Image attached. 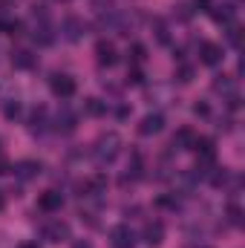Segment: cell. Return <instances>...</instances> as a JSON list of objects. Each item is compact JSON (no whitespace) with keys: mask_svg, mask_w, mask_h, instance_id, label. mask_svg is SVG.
<instances>
[{"mask_svg":"<svg viewBox=\"0 0 245 248\" xmlns=\"http://www.w3.org/2000/svg\"><path fill=\"white\" fill-rule=\"evenodd\" d=\"M38 63V55H32L29 49H15L12 52V66L15 69H35Z\"/></svg>","mask_w":245,"mask_h":248,"instance_id":"5bb4252c","label":"cell"},{"mask_svg":"<svg viewBox=\"0 0 245 248\" xmlns=\"http://www.w3.org/2000/svg\"><path fill=\"white\" fill-rule=\"evenodd\" d=\"M6 208V196H3V190H0V211Z\"/></svg>","mask_w":245,"mask_h":248,"instance_id":"1f68e13d","label":"cell"},{"mask_svg":"<svg viewBox=\"0 0 245 248\" xmlns=\"http://www.w3.org/2000/svg\"><path fill=\"white\" fill-rule=\"evenodd\" d=\"M193 6H196L199 12H208V9H211V0H193Z\"/></svg>","mask_w":245,"mask_h":248,"instance_id":"f1b7e54d","label":"cell"},{"mask_svg":"<svg viewBox=\"0 0 245 248\" xmlns=\"http://www.w3.org/2000/svg\"><path fill=\"white\" fill-rule=\"evenodd\" d=\"M17 248H38V243H20Z\"/></svg>","mask_w":245,"mask_h":248,"instance_id":"4dcf8cb0","label":"cell"},{"mask_svg":"<svg viewBox=\"0 0 245 248\" xmlns=\"http://www.w3.org/2000/svg\"><path fill=\"white\" fill-rule=\"evenodd\" d=\"M141 240H144L147 248H159L165 243V222L162 219H150L144 225V231H141Z\"/></svg>","mask_w":245,"mask_h":248,"instance_id":"52a82bcc","label":"cell"},{"mask_svg":"<svg viewBox=\"0 0 245 248\" xmlns=\"http://www.w3.org/2000/svg\"><path fill=\"white\" fill-rule=\"evenodd\" d=\"M222 46L219 44H214V41H202L199 44V61L205 63V66H216V63L222 61Z\"/></svg>","mask_w":245,"mask_h":248,"instance_id":"8fae6325","label":"cell"},{"mask_svg":"<svg viewBox=\"0 0 245 248\" xmlns=\"http://www.w3.org/2000/svg\"><path fill=\"white\" fill-rule=\"evenodd\" d=\"M208 15H211L214 23H219V26H231L234 17H237V9H234V3H211Z\"/></svg>","mask_w":245,"mask_h":248,"instance_id":"ba28073f","label":"cell"},{"mask_svg":"<svg viewBox=\"0 0 245 248\" xmlns=\"http://www.w3.org/2000/svg\"><path fill=\"white\" fill-rule=\"evenodd\" d=\"M72 248H92V246H90V243H75Z\"/></svg>","mask_w":245,"mask_h":248,"instance_id":"d6a6232c","label":"cell"},{"mask_svg":"<svg viewBox=\"0 0 245 248\" xmlns=\"http://www.w3.org/2000/svg\"><path fill=\"white\" fill-rule=\"evenodd\" d=\"M52 124H55V130H58V133L69 136V133H75V127H78V116H75L69 107H63L61 113L55 116V122H52Z\"/></svg>","mask_w":245,"mask_h":248,"instance_id":"4fadbf2b","label":"cell"},{"mask_svg":"<svg viewBox=\"0 0 245 248\" xmlns=\"http://www.w3.org/2000/svg\"><path fill=\"white\" fill-rule=\"evenodd\" d=\"M61 35L63 41H69V44H78L84 35H87V23L78 17V15H66L61 23Z\"/></svg>","mask_w":245,"mask_h":248,"instance_id":"277c9868","label":"cell"},{"mask_svg":"<svg viewBox=\"0 0 245 248\" xmlns=\"http://www.w3.org/2000/svg\"><path fill=\"white\" fill-rule=\"evenodd\" d=\"M193 113H196V116H208V104H196Z\"/></svg>","mask_w":245,"mask_h":248,"instance_id":"f546056e","label":"cell"},{"mask_svg":"<svg viewBox=\"0 0 245 248\" xmlns=\"http://www.w3.org/2000/svg\"><path fill=\"white\" fill-rule=\"evenodd\" d=\"M176 78H179L182 84H187V81L193 78V69H190V66H179V72H176Z\"/></svg>","mask_w":245,"mask_h":248,"instance_id":"484cf974","label":"cell"},{"mask_svg":"<svg viewBox=\"0 0 245 248\" xmlns=\"http://www.w3.org/2000/svg\"><path fill=\"white\" fill-rule=\"evenodd\" d=\"M130 61L133 63H144L147 61V49H144V44H133V46H130Z\"/></svg>","mask_w":245,"mask_h":248,"instance_id":"44dd1931","label":"cell"},{"mask_svg":"<svg viewBox=\"0 0 245 248\" xmlns=\"http://www.w3.org/2000/svg\"><path fill=\"white\" fill-rule=\"evenodd\" d=\"M49 90H52V95L55 98H72L75 95V90H78V84H75V78L72 75H66V72H55L52 78H49Z\"/></svg>","mask_w":245,"mask_h":248,"instance_id":"3957f363","label":"cell"},{"mask_svg":"<svg viewBox=\"0 0 245 248\" xmlns=\"http://www.w3.org/2000/svg\"><path fill=\"white\" fill-rule=\"evenodd\" d=\"M165 130V116L162 113H147L141 122H138V133L141 136H159Z\"/></svg>","mask_w":245,"mask_h":248,"instance_id":"7c38bea8","label":"cell"},{"mask_svg":"<svg viewBox=\"0 0 245 248\" xmlns=\"http://www.w3.org/2000/svg\"><path fill=\"white\" fill-rule=\"evenodd\" d=\"M6 173H12V162L6 159V153H3V147H0V176H6Z\"/></svg>","mask_w":245,"mask_h":248,"instance_id":"d4e9b609","label":"cell"},{"mask_svg":"<svg viewBox=\"0 0 245 248\" xmlns=\"http://www.w3.org/2000/svg\"><path fill=\"white\" fill-rule=\"evenodd\" d=\"M38 208H41L44 214H58L63 208V193L61 190H44V193L38 196Z\"/></svg>","mask_w":245,"mask_h":248,"instance_id":"30bf717a","label":"cell"},{"mask_svg":"<svg viewBox=\"0 0 245 248\" xmlns=\"http://www.w3.org/2000/svg\"><path fill=\"white\" fill-rule=\"evenodd\" d=\"M41 170H44V165H41V162H35V159H20V162H15V165H12V173H15L17 179H23V182L38 179V176H41Z\"/></svg>","mask_w":245,"mask_h":248,"instance_id":"9c48e42d","label":"cell"},{"mask_svg":"<svg viewBox=\"0 0 245 248\" xmlns=\"http://www.w3.org/2000/svg\"><path fill=\"white\" fill-rule=\"evenodd\" d=\"M41 237L46 243H66V240H72V228L66 219H49V222H44Z\"/></svg>","mask_w":245,"mask_h":248,"instance_id":"7a4b0ae2","label":"cell"},{"mask_svg":"<svg viewBox=\"0 0 245 248\" xmlns=\"http://www.w3.org/2000/svg\"><path fill=\"white\" fill-rule=\"evenodd\" d=\"M35 41H38L41 46H49V44L55 41V32H52V23H49V20H38V23H35Z\"/></svg>","mask_w":245,"mask_h":248,"instance_id":"9a60e30c","label":"cell"},{"mask_svg":"<svg viewBox=\"0 0 245 248\" xmlns=\"http://www.w3.org/2000/svg\"><path fill=\"white\" fill-rule=\"evenodd\" d=\"M3 113H6V119H17V116H20V104H17V101H9V104L3 107Z\"/></svg>","mask_w":245,"mask_h":248,"instance_id":"603a6c76","label":"cell"},{"mask_svg":"<svg viewBox=\"0 0 245 248\" xmlns=\"http://www.w3.org/2000/svg\"><path fill=\"white\" fill-rule=\"evenodd\" d=\"M55 3H69V0H55Z\"/></svg>","mask_w":245,"mask_h":248,"instance_id":"836d02e7","label":"cell"},{"mask_svg":"<svg viewBox=\"0 0 245 248\" xmlns=\"http://www.w3.org/2000/svg\"><path fill=\"white\" fill-rule=\"evenodd\" d=\"M95 61H98V66H116V63H119V49H116V44L107 41V38H101V41L95 44Z\"/></svg>","mask_w":245,"mask_h":248,"instance_id":"8992f818","label":"cell"},{"mask_svg":"<svg viewBox=\"0 0 245 248\" xmlns=\"http://www.w3.org/2000/svg\"><path fill=\"white\" fill-rule=\"evenodd\" d=\"M110 246L113 248H136V231L122 222V225H113L110 228Z\"/></svg>","mask_w":245,"mask_h":248,"instance_id":"5b68a950","label":"cell"},{"mask_svg":"<svg viewBox=\"0 0 245 248\" xmlns=\"http://www.w3.org/2000/svg\"><path fill=\"white\" fill-rule=\"evenodd\" d=\"M122 136L119 133H101L98 139H95V144H92V159H95V165L98 168H107V165H113L116 159H119V153H122Z\"/></svg>","mask_w":245,"mask_h":248,"instance_id":"6da1fadb","label":"cell"},{"mask_svg":"<svg viewBox=\"0 0 245 248\" xmlns=\"http://www.w3.org/2000/svg\"><path fill=\"white\" fill-rule=\"evenodd\" d=\"M228 41H231L234 46H240V26H234V23H231V29H228Z\"/></svg>","mask_w":245,"mask_h":248,"instance_id":"4316f807","label":"cell"},{"mask_svg":"<svg viewBox=\"0 0 245 248\" xmlns=\"http://www.w3.org/2000/svg\"><path fill=\"white\" fill-rule=\"evenodd\" d=\"M228 219H231V225L240 228V225H243V211H240L237 205H231V208H228Z\"/></svg>","mask_w":245,"mask_h":248,"instance_id":"7402d4cb","label":"cell"},{"mask_svg":"<svg viewBox=\"0 0 245 248\" xmlns=\"http://www.w3.org/2000/svg\"><path fill=\"white\" fill-rule=\"evenodd\" d=\"M84 113H87V116H95V119H98V116H107V104H104L101 98H87V101H84Z\"/></svg>","mask_w":245,"mask_h":248,"instance_id":"ac0fdd59","label":"cell"},{"mask_svg":"<svg viewBox=\"0 0 245 248\" xmlns=\"http://www.w3.org/2000/svg\"><path fill=\"white\" fill-rule=\"evenodd\" d=\"M0 32L3 35H20L23 32V23L17 17H0Z\"/></svg>","mask_w":245,"mask_h":248,"instance_id":"ffe728a7","label":"cell"},{"mask_svg":"<svg viewBox=\"0 0 245 248\" xmlns=\"http://www.w3.org/2000/svg\"><path fill=\"white\" fill-rule=\"evenodd\" d=\"M214 90H216V93H222V95H228V98H231V95H237V84H234V78H231V75H216V78H214Z\"/></svg>","mask_w":245,"mask_h":248,"instance_id":"2e32d148","label":"cell"},{"mask_svg":"<svg viewBox=\"0 0 245 248\" xmlns=\"http://www.w3.org/2000/svg\"><path fill=\"white\" fill-rule=\"evenodd\" d=\"M193 130H187V127H182L176 136H173V147H179V150H190V144H193Z\"/></svg>","mask_w":245,"mask_h":248,"instance_id":"d6986e66","label":"cell"},{"mask_svg":"<svg viewBox=\"0 0 245 248\" xmlns=\"http://www.w3.org/2000/svg\"><path fill=\"white\" fill-rule=\"evenodd\" d=\"M156 38H159V44H168V26H165V20H156Z\"/></svg>","mask_w":245,"mask_h":248,"instance_id":"cb8c5ba5","label":"cell"},{"mask_svg":"<svg viewBox=\"0 0 245 248\" xmlns=\"http://www.w3.org/2000/svg\"><path fill=\"white\" fill-rule=\"evenodd\" d=\"M141 78H144L141 69H130V72H127V81H130V84H141Z\"/></svg>","mask_w":245,"mask_h":248,"instance_id":"83f0119b","label":"cell"},{"mask_svg":"<svg viewBox=\"0 0 245 248\" xmlns=\"http://www.w3.org/2000/svg\"><path fill=\"white\" fill-rule=\"evenodd\" d=\"M46 124H49V119H46V107H38V110L32 113V119H29V130H32V133H44Z\"/></svg>","mask_w":245,"mask_h":248,"instance_id":"e0dca14e","label":"cell"}]
</instances>
